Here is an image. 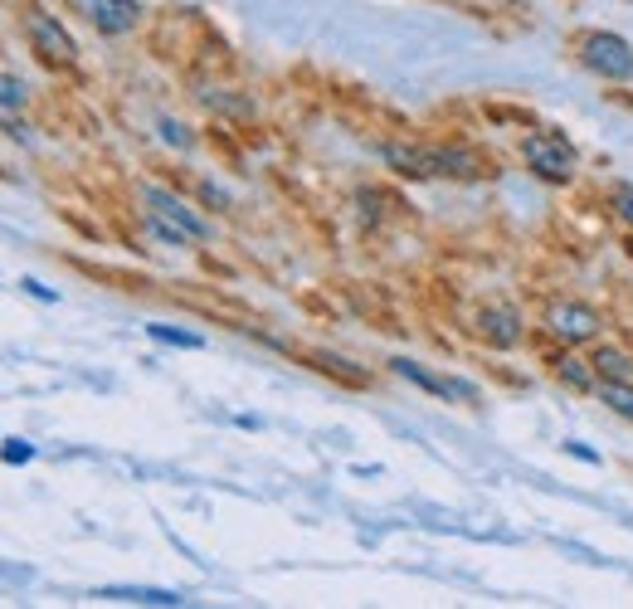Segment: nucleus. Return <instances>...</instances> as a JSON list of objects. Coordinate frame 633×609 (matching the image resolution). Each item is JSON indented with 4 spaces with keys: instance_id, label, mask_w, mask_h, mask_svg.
I'll return each instance as SVG.
<instances>
[{
    "instance_id": "obj_19",
    "label": "nucleus",
    "mask_w": 633,
    "mask_h": 609,
    "mask_svg": "<svg viewBox=\"0 0 633 609\" xmlns=\"http://www.w3.org/2000/svg\"><path fill=\"white\" fill-rule=\"evenodd\" d=\"M614 210L633 225V186H614Z\"/></svg>"
},
{
    "instance_id": "obj_13",
    "label": "nucleus",
    "mask_w": 633,
    "mask_h": 609,
    "mask_svg": "<svg viewBox=\"0 0 633 609\" xmlns=\"http://www.w3.org/2000/svg\"><path fill=\"white\" fill-rule=\"evenodd\" d=\"M147 332H151V342H161V346H186V351H200V346H205V337H200V332L171 327V322H151Z\"/></svg>"
},
{
    "instance_id": "obj_14",
    "label": "nucleus",
    "mask_w": 633,
    "mask_h": 609,
    "mask_svg": "<svg viewBox=\"0 0 633 609\" xmlns=\"http://www.w3.org/2000/svg\"><path fill=\"white\" fill-rule=\"evenodd\" d=\"M560 381L565 385H575V390H595V366H590V361H580V356H565V361H560Z\"/></svg>"
},
{
    "instance_id": "obj_17",
    "label": "nucleus",
    "mask_w": 633,
    "mask_h": 609,
    "mask_svg": "<svg viewBox=\"0 0 633 609\" xmlns=\"http://www.w3.org/2000/svg\"><path fill=\"white\" fill-rule=\"evenodd\" d=\"M0 127H5L10 137H20V142H30V127L20 122V108H10V103H0Z\"/></svg>"
},
{
    "instance_id": "obj_23",
    "label": "nucleus",
    "mask_w": 633,
    "mask_h": 609,
    "mask_svg": "<svg viewBox=\"0 0 633 609\" xmlns=\"http://www.w3.org/2000/svg\"><path fill=\"white\" fill-rule=\"evenodd\" d=\"M565 449H570V454H575V458H585V463H599V454H595V449H590V444H580V439H570Z\"/></svg>"
},
{
    "instance_id": "obj_15",
    "label": "nucleus",
    "mask_w": 633,
    "mask_h": 609,
    "mask_svg": "<svg viewBox=\"0 0 633 609\" xmlns=\"http://www.w3.org/2000/svg\"><path fill=\"white\" fill-rule=\"evenodd\" d=\"M317 366H322V371H332V376H341V381H351V385L366 381V371H351V361H341V356H327V351H317Z\"/></svg>"
},
{
    "instance_id": "obj_21",
    "label": "nucleus",
    "mask_w": 633,
    "mask_h": 609,
    "mask_svg": "<svg viewBox=\"0 0 633 609\" xmlns=\"http://www.w3.org/2000/svg\"><path fill=\"white\" fill-rule=\"evenodd\" d=\"M200 195H205V205H229V195H224L215 181H200Z\"/></svg>"
},
{
    "instance_id": "obj_10",
    "label": "nucleus",
    "mask_w": 633,
    "mask_h": 609,
    "mask_svg": "<svg viewBox=\"0 0 633 609\" xmlns=\"http://www.w3.org/2000/svg\"><path fill=\"white\" fill-rule=\"evenodd\" d=\"M98 595L103 600H122V605H186L181 590H147V585H108Z\"/></svg>"
},
{
    "instance_id": "obj_16",
    "label": "nucleus",
    "mask_w": 633,
    "mask_h": 609,
    "mask_svg": "<svg viewBox=\"0 0 633 609\" xmlns=\"http://www.w3.org/2000/svg\"><path fill=\"white\" fill-rule=\"evenodd\" d=\"M0 103H10V108H25V103H30V88H25L15 74H0Z\"/></svg>"
},
{
    "instance_id": "obj_3",
    "label": "nucleus",
    "mask_w": 633,
    "mask_h": 609,
    "mask_svg": "<svg viewBox=\"0 0 633 609\" xmlns=\"http://www.w3.org/2000/svg\"><path fill=\"white\" fill-rule=\"evenodd\" d=\"M20 25H25L30 49H35L49 69H74L78 64V44H74V35L64 30L59 15H49V10H39V5H25V10H20Z\"/></svg>"
},
{
    "instance_id": "obj_4",
    "label": "nucleus",
    "mask_w": 633,
    "mask_h": 609,
    "mask_svg": "<svg viewBox=\"0 0 633 609\" xmlns=\"http://www.w3.org/2000/svg\"><path fill=\"white\" fill-rule=\"evenodd\" d=\"M575 59L590 69V74L609 78V83H629L633 78V44L614 30H590V35L575 39Z\"/></svg>"
},
{
    "instance_id": "obj_2",
    "label": "nucleus",
    "mask_w": 633,
    "mask_h": 609,
    "mask_svg": "<svg viewBox=\"0 0 633 609\" xmlns=\"http://www.w3.org/2000/svg\"><path fill=\"white\" fill-rule=\"evenodd\" d=\"M142 205H147V229L171 244V249H186V244H205L215 239V225L205 215H195L181 195H171L166 186H142Z\"/></svg>"
},
{
    "instance_id": "obj_7",
    "label": "nucleus",
    "mask_w": 633,
    "mask_h": 609,
    "mask_svg": "<svg viewBox=\"0 0 633 609\" xmlns=\"http://www.w3.org/2000/svg\"><path fill=\"white\" fill-rule=\"evenodd\" d=\"M546 327H551V337L565 346H580V342H595L599 337V312L585 303H556L551 312H546Z\"/></svg>"
},
{
    "instance_id": "obj_9",
    "label": "nucleus",
    "mask_w": 633,
    "mask_h": 609,
    "mask_svg": "<svg viewBox=\"0 0 633 609\" xmlns=\"http://www.w3.org/2000/svg\"><path fill=\"white\" fill-rule=\"evenodd\" d=\"M478 332H483L487 346H497V351H512V346H522V312L507 303H492L478 312Z\"/></svg>"
},
{
    "instance_id": "obj_1",
    "label": "nucleus",
    "mask_w": 633,
    "mask_h": 609,
    "mask_svg": "<svg viewBox=\"0 0 633 609\" xmlns=\"http://www.w3.org/2000/svg\"><path fill=\"white\" fill-rule=\"evenodd\" d=\"M385 166L414 176V181H478L487 176V161L468 147H419V142H385Z\"/></svg>"
},
{
    "instance_id": "obj_22",
    "label": "nucleus",
    "mask_w": 633,
    "mask_h": 609,
    "mask_svg": "<svg viewBox=\"0 0 633 609\" xmlns=\"http://www.w3.org/2000/svg\"><path fill=\"white\" fill-rule=\"evenodd\" d=\"M20 288H25V293H35L39 303H54V288H44V283H39V278H25V283H20Z\"/></svg>"
},
{
    "instance_id": "obj_5",
    "label": "nucleus",
    "mask_w": 633,
    "mask_h": 609,
    "mask_svg": "<svg viewBox=\"0 0 633 609\" xmlns=\"http://www.w3.org/2000/svg\"><path fill=\"white\" fill-rule=\"evenodd\" d=\"M522 156L541 181H556V186L560 181H570L575 166H580V156H575V147H570V137H560V132H536V137H526Z\"/></svg>"
},
{
    "instance_id": "obj_18",
    "label": "nucleus",
    "mask_w": 633,
    "mask_h": 609,
    "mask_svg": "<svg viewBox=\"0 0 633 609\" xmlns=\"http://www.w3.org/2000/svg\"><path fill=\"white\" fill-rule=\"evenodd\" d=\"M0 458H5V463H30V458H35V444H25V439H5V444H0Z\"/></svg>"
},
{
    "instance_id": "obj_8",
    "label": "nucleus",
    "mask_w": 633,
    "mask_h": 609,
    "mask_svg": "<svg viewBox=\"0 0 633 609\" xmlns=\"http://www.w3.org/2000/svg\"><path fill=\"white\" fill-rule=\"evenodd\" d=\"M69 5L78 15H88V25L103 30V35H127V30L142 25V5L137 0H69Z\"/></svg>"
},
{
    "instance_id": "obj_20",
    "label": "nucleus",
    "mask_w": 633,
    "mask_h": 609,
    "mask_svg": "<svg viewBox=\"0 0 633 609\" xmlns=\"http://www.w3.org/2000/svg\"><path fill=\"white\" fill-rule=\"evenodd\" d=\"M161 132H166V142H176V147H190V132L181 122H161Z\"/></svg>"
},
{
    "instance_id": "obj_11",
    "label": "nucleus",
    "mask_w": 633,
    "mask_h": 609,
    "mask_svg": "<svg viewBox=\"0 0 633 609\" xmlns=\"http://www.w3.org/2000/svg\"><path fill=\"white\" fill-rule=\"evenodd\" d=\"M595 395L614 410V415L633 419V381H595Z\"/></svg>"
},
{
    "instance_id": "obj_6",
    "label": "nucleus",
    "mask_w": 633,
    "mask_h": 609,
    "mask_svg": "<svg viewBox=\"0 0 633 609\" xmlns=\"http://www.w3.org/2000/svg\"><path fill=\"white\" fill-rule=\"evenodd\" d=\"M390 366H395V376H405V381H414L419 390H429V395H439V400H463V405H478V400H483V390L473 381H463V376H439V371L419 366L410 356H395Z\"/></svg>"
},
{
    "instance_id": "obj_12",
    "label": "nucleus",
    "mask_w": 633,
    "mask_h": 609,
    "mask_svg": "<svg viewBox=\"0 0 633 609\" xmlns=\"http://www.w3.org/2000/svg\"><path fill=\"white\" fill-rule=\"evenodd\" d=\"M595 376L599 381H633V361L624 351H614V346H604L595 356Z\"/></svg>"
}]
</instances>
